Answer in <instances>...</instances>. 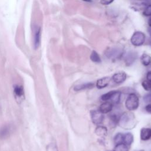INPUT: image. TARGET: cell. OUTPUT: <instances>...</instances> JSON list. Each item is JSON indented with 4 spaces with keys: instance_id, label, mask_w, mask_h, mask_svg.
Here are the masks:
<instances>
[{
    "instance_id": "obj_32",
    "label": "cell",
    "mask_w": 151,
    "mask_h": 151,
    "mask_svg": "<svg viewBox=\"0 0 151 151\" xmlns=\"http://www.w3.org/2000/svg\"><path fill=\"white\" fill-rule=\"evenodd\" d=\"M150 45L151 46V40H150Z\"/></svg>"
},
{
    "instance_id": "obj_17",
    "label": "cell",
    "mask_w": 151,
    "mask_h": 151,
    "mask_svg": "<svg viewBox=\"0 0 151 151\" xmlns=\"http://www.w3.org/2000/svg\"><path fill=\"white\" fill-rule=\"evenodd\" d=\"M120 96H121V93L119 91L114 90V93L113 94L111 99H110V102L113 104H118L120 102Z\"/></svg>"
},
{
    "instance_id": "obj_3",
    "label": "cell",
    "mask_w": 151,
    "mask_h": 151,
    "mask_svg": "<svg viewBox=\"0 0 151 151\" xmlns=\"http://www.w3.org/2000/svg\"><path fill=\"white\" fill-rule=\"evenodd\" d=\"M146 35L141 31L134 32L131 37L130 42L132 44L136 47L142 45L145 41Z\"/></svg>"
},
{
    "instance_id": "obj_15",
    "label": "cell",
    "mask_w": 151,
    "mask_h": 151,
    "mask_svg": "<svg viewBox=\"0 0 151 151\" xmlns=\"http://www.w3.org/2000/svg\"><path fill=\"white\" fill-rule=\"evenodd\" d=\"M137 58V55L134 52H129L125 57V63L127 65H132Z\"/></svg>"
},
{
    "instance_id": "obj_23",
    "label": "cell",
    "mask_w": 151,
    "mask_h": 151,
    "mask_svg": "<svg viewBox=\"0 0 151 151\" xmlns=\"http://www.w3.org/2000/svg\"><path fill=\"white\" fill-rule=\"evenodd\" d=\"M109 120H110V124L115 126H116L117 124H118L119 119L117 118L116 115L112 114V115H110Z\"/></svg>"
},
{
    "instance_id": "obj_26",
    "label": "cell",
    "mask_w": 151,
    "mask_h": 151,
    "mask_svg": "<svg viewBox=\"0 0 151 151\" xmlns=\"http://www.w3.org/2000/svg\"><path fill=\"white\" fill-rule=\"evenodd\" d=\"M144 101L148 104H151V92L146 94L143 98Z\"/></svg>"
},
{
    "instance_id": "obj_20",
    "label": "cell",
    "mask_w": 151,
    "mask_h": 151,
    "mask_svg": "<svg viewBox=\"0 0 151 151\" xmlns=\"http://www.w3.org/2000/svg\"><path fill=\"white\" fill-rule=\"evenodd\" d=\"M114 143L115 145L123 143V134L122 133H117L114 137Z\"/></svg>"
},
{
    "instance_id": "obj_7",
    "label": "cell",
    "mask_w": 151,
    "mask_h": 151,
    "mask_svg": "<svg viewBox=\"0 0 151 151\" xmlns=\"http://www.w3.org/2000/svg\"><path fill=\"white\" fill-rule=\"evenodd\" d=\"M100 110H93L90 111V117L92 122L96 125H100L104 120V117Z\"/></svg>"
},
{
    "instance_id": "obj_28",
    "label": "cell",
    "mask_w": 151,
    "mask_h": 151,
    "mask_svg": "<svg viewBox=\"0 0 151 151\" xmlns=\"http://www.w3.org/2000/svg\"><path fill=\"white\" fill-rule=\"evenodd\" d=\"M145 110L147 112V113H150V114H151V104H147L146 106H145Z\"/></svg>"
},
{
    "instance_id": "obj_10",
    "label": "cell",
    "mask_w": 151,
    "mask_h": 151,
    "mask_svg": "<svg viewBox=\"0 0 151 151\" xmlns=\"http://www.w3.org/2000/svg\"><path fill=\"white\" fill-rule=\"evenodd\" d=\"M111 78L109 77H104L99 79L96 82V87L99 89H101L107 87L110 83Z\"/></svg>"
},
{
    "instance_id": "obj_22",
    "label": "cell",
    "mask_w": 151,
    "mask_h": 151,
    "mask_svg": "<svg viewBox=\"0 0 151 151\" xmlns=\"http://www.w3.org/2000/svg\"><path fill=\"white\" fill-rule=\"evenodd\" d=\"M142 86L145 90L151 92V81L148 80H145L142 83Z\"/></svg>"
},
{
    "instance_id": "obj_24",
    "label": "cell",
    "mask_w": 151,
    "mask_h": 151,
    "mask_svg": "<svg viewBox=\"0 0 151 151\" xmlns=\"http://www.w3.org/2000/svg\"><path fill=\"white\" fill-rule=\"evenodd\" d=\"M143 14L146 17L151 16V4L147 5L145 8V9L143 12Z\"/></svg>"
},
{
    "instance_id": "obj_18",
    "label": "cell",
    "mask_w": 151,
    "mask_h": 151,
    "mask_svg": "<svg viewBox=\"0 0 151 151\" xmlns=\"http://www.w3.org/2000/svg\"><path fill=\"white\" fill-rule=\"evenodd\" d=\"M90 60L96 63H101V58L100 57V55H99V54L94 50L92 51L91 55H90Z\"/></svg>"
},
{
    "instance_id": "obj_31",
    "label": "cell",
    "mask_w": 151,
    "mask_h": 151,
    "mask_svg": "<svg viewBox=\"0 0 151 151\" xmlns=\"http://www.w3.org/2000/svg\"><path fill=\"white\" fill-rule=\"evenodd\" d=\"M81 1H85V2H92V0H81Z\"/></svg>"
},
{
    "instance_id": "obj_1",
    "label": "cell",
    "mask_w": 151,
    "mask_h": 151,
    "mask_svg": "<svg viewBox=\"0 0 151 151\" xmlns=\"http://www.w3.org/2000/svg\"><path fill=\"white\" fill-rule=\"evenodd\" d=\"M136 119L134 114L130 111L124 112L119 118L118 124L125 130H130L135 127Z\"/></svg>"
},
{
    "instance_id": "obj_27",
    "label": "cell",
    "mask_w": 151,
    "mask_h": 151,
    "mask_svg": "<svg viewBox=\"0 0 151 151\" xmlns=\"http://www.w3.org/2000/svg\"><path fill=\"white\" fill-rule=\"evenodd\" d=\"M113 1L114 0H100V2L103 5H108L111 4Z\"/></svg>"
},
{
    "instance_id": "obj_30",
    "label": "cell",
    "mask_w": 151,
    "mask_h": 151,
    "mask_svg": "<svg viewBox=\"0 0 151 151\" xmlns=\"http://www.w3.org/2000/svg\"><path fill=\"white\" fill-rule=\"evenodd\" d=\"M148 25L150 27H151V17L149 19V21H148Z\"/></svg>"
},
{
    "instance_id": "obj_11",
    "label": "cell",
    "mask_w": 151,
    "mask_h": 151,
    "mask_svg": "<svg viewBox=\"0 0 151 151\" xmlns=\"http://www.w3.org/2000/svg\"><path fill=\"white\" fill-rule=\"evenodd\" d=\"M113 107V104L109 101H104L99 107V110L103 113V114H106L108 113L110 111H111Z\"/></svg>"
},
{
    "instance_id": "obj_13",
    "label": "cell",
    "mask_w": 151,
    "mask_h": 151,
    "mask_svg": "<svg viewBox=\"0 0 151 151\" xmlns=\"http://www.w3.org/2000/svg\"><path fill=\"white\" fill-rule=\"evenodd\" d=\"M93 87H94V83L90 82V83H86L77 85L74 87V90L75 91H80L82 90L91 88Z\"/></svg>"
},
{
    "instance_id": "obj_25",
    "label": "cell",
    "mask_w": 151,
    "mask_h": 151,
    "mask_svg": "<svg viewBox=\"0 0 151 151\" xmlns=\"http://www.w3.org/2000/svg\"><path fill=\"white\" fill-rule=\"evenodd\" d=\"M47 151H58V149L55 143H51L47 146Z\"/></svg>"
},
{
    "instance_id": "obj_5",
    "label": "cell",
    "mask_w": 151,
    "mask_h": 151,
    "mask_svg": "<svg viewBox=\"0 0 151 151\" xmlns=\"http://www.w3.org/2000/svg\"><path fill=\"white\" fill-rule=\"evenodd\" d=\"M14 130V125L11 123H7L0 127V140L8 138L13 133Z\"/></svg>"
},
{
    "instance_id": "obj_21",
    "label": "cell",
    "mask_w": 151,
    "mask_h": 151,
    "mask_svg": "<svg viewBox=\"0 0 151 151\" xmlns=\"http://www.w3.org/2000/svg\"><path fill=\"white\" fill-rule=\"evenodd\" d=\"M114 90H112V91H109L107 92V93H105L104 94H103L101 96V100L102 101H109L113 95V94L114 93Z\"/></svg>"
},
{
    "instance_id": "obj_16",
    "label": "cell",
    "mask_w": 151,
    "mask_h": 151,
    "mask_svg": "<svg viewBox=\"0 0 151 151\" xmlns=\"http://www.w3.org/2000/svg\"><path fill=\"white\" fill-rule=\"evenodd\" d=\"M140 61L143 65L147 66L151 63V57L146 53H143L140 57Z\"/></svg>"
},
{
    "instance_id": "obj_33",
    "label": "cell",
    "mask_w": 151,
    "mask_h": 151,
    "mask_svg": "<svg viewBox=\"0 0 151 151\" xmlns=\"http://www.w3.org/2000/svg\"><path fill=\"white\" fill-rule=\"evenodd\" d=\"M139 151H145V150H139Z\"/></svg>"
},
{
    "instance_id": "obj_8",
    "label": "cell",
    "mask_w": 151,
    "mask_h": 151,
    "mask_svg": "<svg viewBox=\"0 0 151 151\" xmlns=\"http://www.w3.org/2000/svg\"><path fill=\"white\" fill-rule=\"evenodd\" d=\"M126 74L124 72H118L113 75L111 80L116 84H121L123 83L126 79Z\"/></svg>"
},
{
    "instance_id": "obj_19",
    "label": "cell",
    "mask_w": 151,
    "mask_h": 151,
    "mask_svg": "<svg viewBox=\"0 0 151 151\" xmlns=\"http://www.w3.org/2000/svg\"><path fill=\"white\" fill-rule=\"evenodd\" d=\"M113 151H129V146L124 143L115 145Z\"/></svg>"
},
{
    "instance_id": "obj_34",
    "label": "cell",
    "mask_w": 151,
    "mask_h": 151,
    "mask_svg": "<svg viewBox=\"0 0 151 151\" xmlns=\"http://www.w3.org/2000/svg\"><path fill=\"white\" fill-rule=\"evenodd\" d=\"M150 36H151V32H150Z\"/></svg>"
},
{
    "instance_id": "obj_2",
    "label": "cell",
    "mask_w": 151,
    "mask_h": 151,
    "mask_svg": "<svg viewBox=\"0 0 151 151\" xmlns=\"http://www.w3.org/2000/svg\"><path fill=\"white\" fill-rule=\"evenodd\" d=\"M139 105L138 96L133 93H130L125 101V106L129 111L136 110Z\"/></svg>"
},
{
    "instance_id": "obj_12",
    "label": "cell",
    "mask_w": 151,
    "mask_h": 151,
    "mask_svg": "<svg viewBox=\"0 0 151 151\" xmlns=\"http://www.w3.org/2000/svg\"><path fill=\"white\" fill-rule=\"evenodd\" d=\"M95 133L98 136L104 137L107 135V129L103 126L98 125L95 129Z\"/></svg>"
},
{
    "instance_id": "obj_9",
    "label": "cell",
    "mask_w": 151,
    "mask_h": 151,
    "mask_svg": "<svg viewBox=\"0 0 151 151\" xmlns=\"http://www.w3.org/2000/svg\"><path fill=\"white\" fill-rule=\"evenodd\" d=\"M140 139L143 141H146L151 139V128L143 127L140 132Z\"/></svg>"
},
{
    "instance_id": "obj_6",
    "label": "cell",
    "mask_w": 151,
    "mask_h": 151,
    "mask_svg": "<svg viewBox=\"0 0 151 151\" xmlns=\"http://www.w3.org/2000/svg\"><path fill=\"white\" fill-rule=\"evenodd\" d=\"M13 93L15 99L18 103H20L24 100L25 97V93L24 89L22 86L19 84L14 85Z\"/></svg>"
},
{
    "instance_id": "obj_29",
    "label": "cell",
    "mask_w": 151,
    "mask_h": 151,
    "mask_svg": "<svg viewBox=\"0 0 151 151\" xmlns=\"http://www.w3.org/2000/svg\"><path fill=\"white\" fill-rule=\"evenodd\" d=\"M146 78H147V80L151 81V71L147 72L146 74Z\"/></svg>"
},
{
    "instance_id": "obj_14",
    "label": "cell",
    "mask_w": 151,
    "mask_h": 151,
    "mask_svg": "<svg viewBox=\"0 0 151 151\" xmlns=\"http://www.w3.org/2000/svg\"><path fill=\"white\" fill-rule=\"evenodd\" d=\"M133 142V135L131 133H126L123 134V143L127 146H130Z\"/></svg>"
},
{
    "instance_id": "obj_4",
    "label": "cell",
    "mask_w": 151,
    "mask_h": 151,
    "mask_svg": "<svg viewBox=\"0 0 151 151\" xmlns=\"http://www.w3.org/2000/svg\"><path fill=\"white\" fill-rule=\"evenodd\" d=\"M32 37H33V47L35 49L38 48L41 44V27L37 25H34L32 28Z\"/></svg>"
}]
</instances>
